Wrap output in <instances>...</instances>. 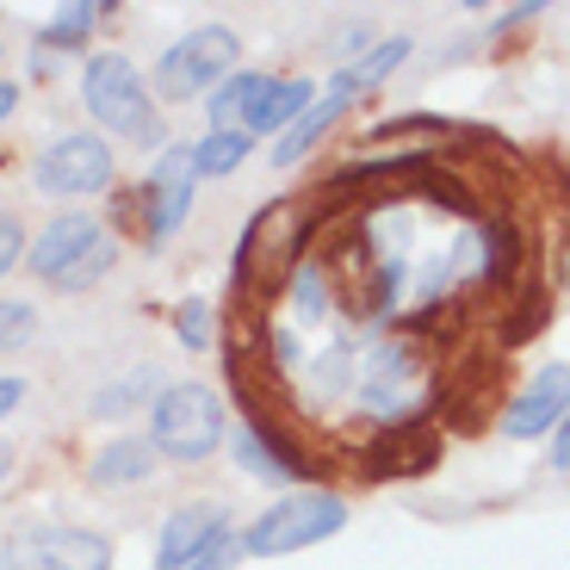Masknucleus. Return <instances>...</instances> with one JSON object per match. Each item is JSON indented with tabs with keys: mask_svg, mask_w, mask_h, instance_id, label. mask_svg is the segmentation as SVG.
<instances>
[{
	"mask_svg": "<svg viewBox=\"0 0 570 570\" xmlns=\"http://www.w3.org/2000/svg\"><path fill=\"white\" fill-rule=\"evenodd\" d=\"M118 156L100 130H62L57 142H43L38 161H31V186L50 193V199H94V193H112Z\"/></svg>",
	"mask_w": 570,
	"mask_h": 570,
	"instance_id": "nucleus-5",
	"label": "nucleus"
},
{
	"mask_svg": "<svg viewBox=\"0 0 570 570\" xmlns=\"http://www.w3.org/2000/svg\"><path fill=\"white\" fill-rule=\"evenodd\" d=\"M564 415H570V366L552 360V366L533 372L528 385H521V397L509 403L502 434H509V441H540V434H558Z\"/></svg>",
	"mask_w": 570,
	"mask_h": 570,
	"instance_id": "nucleus-9",
	"label": "nucleus"
},
{
	"mask_svg": "<svg viewBox=\"0 0 570 570\" xmlns=\"http://www.w3.org/2000/svg\"><path fill=\"white\" fill-rule=\"evenodd\" d=\"M316 94H323V87L304 81V75H267L261 94L248 100V112H243V130L248 137H285V130L316 106Z\"/></svg>",
	"mask_w": 570,
	"mask_h": 570,
	"instance_id": "nucleus-11",
	"label": "nucleus"
},
{
	"mask_svg": "<svg viewBox=\"0 0 570 570\" xmlns=\"http://www.w3.org/2000/svg\"><path fill=\"white\" fill-rule=\"evenodd\" d=\"M112 229H106V217H94V212H62V217H50V224L31 236V248H26V267L38 273L43 285H57L62 273L75 267L81 255H94V248L106 243Z\"/></svg>",
	"mask_w": 570,
	"mask_h": 570,
	"instance_id": "nucleus-8",
	"label": "nucleus"
},
{
	"mask_svg": "<svg viewBox=\"0 0 570 570\" xmlns=\"http://www.w3.org/2000/svg\"><path fill=\"white\" fill-rule=\"evenodd\" d=\"M112 267H118V236H106V243L94 248V255H81V261H75V267L62 273L57 285H50V292H94V285H100Z\"/></svg>",
	"mask_w": 570,
	"mask_h": 570,
	"instance_id": "nucleus-21",
	"label": "nucleus"
},
{
	"mask_svg": "<svg viewBox=\"0 0 570 570\" xmlns=\"http://www.w3.org/2000/svg\"><path fill=\"white\" fill-rule=\"evenodd\" d=\"M174 328H180V342L193 347V354H205V347H212V335H217V328H212V304L186 298L180 311H174Z\"/></svg>",
	"mask_w": 570,
	"mask_h": 570,
	"instance_id": "nucleus-23",
	"label": "nucleus"
},
{
	"mask_svg": "<svg viewBox=\"0 0 570 570\" xmlns=\"http://www.w3.org/2000/svg\"><path fill=\"white\" fill-rule=\"evenodd\" d=\"M552 471H570V415L558 422V434H552Z\"/></svg>",
	"mask_w": 570,
	"mask_h": 570,
	"instance_id": "nucleus-27",
	"label": "nucleus"
},
{
	"mask_svg": "<svg viewBox=\"0 0 570 570\" xmlns=\"http://www.w3.org/2000/svg\"><path fill=\"white\" fill-rule=\"evenodd\" d=\"M248 149H255V137H248L243 125L205 130V137L193 142V168H199V180H224V174H236L248 161Z\"/></svg>",
	"mask_w": 570,
	"mask_h": 570,
	"instance_id": "nucleus-17",
	"label": "nucleus"
},
{
	"mask_svg": "<svg viewBox=\"0 0 570 570\" xmlns=\"http://www.w3.org/2000/svg\"><path fill=\"white\" fill-rule=\"evenodd\" d=\"M26 248H31V243H26V217L0 205V279H7L19 261H26Z\"/></svg>",
	"mask_w": 570,
	"mask_h": 570,
	"instance_id": "nucleus-24",
	"label": "nucleus"
},
{
	"mask_svg": "<svg viewBox=\"0 0 570 570\" xmlns=\"http://www.w3.org/2000/svg\"><path fill=\"white\" fill-rule=\"evenodd\" d=\"M347 528V502L335 490H292L279 497L267 514H255L243 528V552L248 558H285L304 546H323Z\"/></svg>",
	"mask_w": 570,
	"mask_h": 570,
	"instance_id": "nucleus-3",
	"label": "nucleus"
},
{
	"mask_svg": "<svg viewBox=\"0 0 570 570\" xmlns=\"http://www.w3.org/2000/svg\"><path fill=\"white\" fill-rule=\"evenodd\" d=\"M261 81L267 75H255V69H236V75H224V81L205 94V118H212V130H229V125H243V112H248V100L261 94Z\"/></svg>",
	"mask_w": 570,
	"mask_h": 570,
	"instance_id": "nucleus-18",
	"label": "nucleus"
},
{
	"mask_svg": "<svg viewBox=\"0 0 570 570\" xmlns=\"http://www.w3.org/2000/svg\"><path fill=\"white\" fill-rule=\"evenodd\" d=\"M236 57H243V43H236L229 26H193L186 38H174L156 57L149 87H156V100H168V106L199 100V94H212L224 75H236Z\"/></svg>",
	"mask_w": 570,
	"mask_h": 570,
	"instance_id": "nucleus-4",
	"label": "nucleus"
},
{
	"mask_svg": "<svg viewBox=\"0 0 570 570\" xmlns=\"http://www.w3.org/2000/svg\"><path fill=\"white\" fill-rule=\"evenodd\" d=\"M81 106L87 118L100 125V137H118L130 149H156L168 137L161 125V106H156V87L125 50H100V57L81 62Z\"/></svg>",
	"mask_w": 570,
	"mask_h": 570,
	"instance_id": "nucleus-1",
	"label": "nucleus"
},
{
	"mask_svg": "<svg viewBox=\"0 0 570 570\" xmlns=\"http://www.w3.org/2000/svg\"><path fill=\"white\" fill-rule=\"evenodd\" d=\"M410 57V38H379L366 50V57H354V62H342V69L328 75V94H342V100H360V94H372V87L385 81L391 69H397V62Z\"/></svg>",
	"mask_w": 570,
	"mask_h": 570,
	"instance_id": "nucleus-15",
	"label": "nucleus"
},
{
	"mask_svg": "<svg viewBox=\"0 0 570 570\" xmlns=\"http://www.w3.org/2000/svg\"><path fill=\"white\" fill-rule=\"evenodd\" d=\"M347 106H354V100H342V94H328V87H323V94H316V106H311V112H304L298 125H292V130H285L279 142H273V168H292V161H304V156H311L316 142L328 137V125H335V118H342Z\"/></svg>",
	"mask_w": 570,
	"mask_h": 570,
	"instance_id": "nucleus-16",
	"label": "nucleus"
},
{
	"mask_svg": "<svg viewBox=\"0 0 570 570\" xmlns=\"http://www.w3.org/2000/svg\"><path fill=\"white\" fill-rule=\"evenodd\" d=\"M13 106H19V87H13V81H0V125L13 118Z\"/></svg>",
	"mask_w": 570,
	"mask_h": 570,
	"instance_id": "nucleus-28",
	"label": "nucleus"
},
{
	"mask_svg": "<svg viewBox=\"0 0 570 570\" xmlns=\"http://www.w3.org/2000/svg\"><path fill=\"white\" fill-rule=\"evenodd\" d=\"M156 397H161V366H130L118 379H106L87 410H94V422H125V415H137L142 403H156Z\"/></svg>",
	"mask_w": 570,
	"mask_h": 570,
	"instance_id": "nucleus-14",
	"label": "nucleus"
},
{
	"mask_svg": "<svg viewBox=\"0 0 570 570\" xmlns=\"http://www.w3.org/2000/svg\"><path fill=\"white\" fill-rule=\"evenodd\" d=\"M410 385H415V347L410 342H379L360 366V403L385 415H415L410 410Z\"/></svg>",
	"mask_w": 570,
	"mask_h": 570,
	"instance_id": "nucleus-10",
	"label": "nucleus"
},
{
	"mask_svg": "<svg viewBox=\"0 0 570 570\" xmlns=\"http://www.w3.org/2000/svg\"><path fill=\"white\" fill-rule=\"evenodd\" d=\"M156 441L149 434H118V441H106L100 453H94V465H87V484L94 490H142L149 478H156Z\"/></svg>",
	"mask_w": 570,
	"mask_h": 570,
	"instance_id": "nucleus-13",
	"label": "nucleus"
},
{
	"mask_svg": "<svg viewBox=\"0 0 570 570\" xmlns=\"http://www.w3.org/2000/svg\"><path fill=\"white\" fill-rule=\"evenodd\" d=\"M193 186H199L193 142H174V149H161V161L142 174V193H137L142 236H149V243H168L174 229L186 224V212H193Z\"/></svg>",
	"mask_w": 570,
	"mask_h": 570,
	"instance_id": "nucleus-7",
	"label": "nucleus"
},
{
	"mask_svg": "<svg viewBox=\"0 0 570 570\" xmlns=\"http://www.w3.org/2000/svg\"><path fill=\"white\" fill-rule=\"evenodd\" d=\"M354 379H360V366H354V354H347V342H328L323 354L311 360V385L323 391V403H335Z\"/></svg>",
	"mask_w": 570,
	"mask_h": 570,
	"instance_id": "nucleus-20",
	"label": "nucleus"
},
{
	"mask_svg": "<svg viewBox=\"0 0 570 570\" xmlns=\"http://www.w3.org/2000/svg\"><path fill=\"white\" fill-rule=\"evenodd\" d=\"M236 552H243V533L229 528V533H217V540L205 546V552H193V558H186L180 570H229V564H236Z\"/></svg>",
	"mask_w": 570,
	"mask_h": 570,
	"instance_id": "nucleus-25",
	"label": "nucleus"
},
{
	"mask_svg": "<svg viewBox=\"0 0 570 570\" xmlns=\"http://www.w3.org/2000/svg\"><path fill=\"white\" fill-rule=\"evenodd\" d=\"M229 415L224 397L199 379H180V385H161V397L149 403V441H156L161 459L174 465H205V459L224 446Z\"/></svg>",
	"mask_w": 570,
	"mask_h": 570,
	"instance_id": "nucleus-2",
	"label": "nucleus"
},
{
	"mask_svg": "<svg viewBox=\"0 0 570 570\" xmlns=\"http://www.w3.org/2000/svg\"><path fill=\"white\" fill-rule=\"evenodd\" d=\"M372 38V26H347L342 38H335V50H354V43H366Z\"/></svg>",
	"mask_w": 570,
	"mask_h": 570,
	"instance_id": "nucleus-29",
	"label": "nucleus"
},
{
	"mask_svg": "<svg viewBox=\"0 0 570 570\" xmlns=\"http://www.w3.org/2000/svg\"><path fill=\"white\" fill-rule=\"evenodd\" d=\"M19 403H26V379H0V422H7Z\"/></svg>",
	"mask_w": 570,
	"mask_h": 570,
	"instance_id": "nucleus-26",
	"label": "nucleus"
},
{
	"mask_svg": "<svg viewBox=\"0 0 570 570\" xmlns=\"http://www.w3.org/2000/svg\"><path fill=\"white\" fill-rule=\"evenodd\" d=\"M217 533H229V509H217V502H186V509H174L161 521V540H156V570H180Z\"/></svg>",
	"mask_w": 570,
	"mask_h": 570,
	"instance_id": "nucleus-12",
	"label": "nucleus"
},
{
	"mask_svg": "<svg viewBox=\"0 0 570 570\" xmlns=\"http://www.w3.org/2000/svg\"><path fill=\"white\" fill-rule=\"evenodd\" d=\"M100 13H112V7H62V13L38 31V50L43 57H50V50H81V38L100 26Z\"/></svg>",
	"mask_w": 570,
	"mask_h": 570,
	"instance_id": "nucleus-19",
	"label": "nucleus"
},
{
	"mask_svg": "<svg viewBox=\"0 0 570 570\" xmlns=\"http://www.w3.org/2000/svg\"><path fill=\"white\" fill-rule=\"evenodd\" d=\"M7 478H13V446L0 441V484H7Z\"/></svg>",
	"mask_w": 570,
	"mask_h": 570,
	"instance_id": "nucleus-30",
	"label": "nucleus"
},
{
	"mask_svg": "<svg viewBox=\"0 0 570 570\" xmlns=\"http://www.w3.org/2000/svg\"><path fill=\"white\" fill-rule=\"evenodd\" d=\"M38 342V304L26 298H0V354H19V347Z\"/></svg>",
	"mask_w": 570,
	"mask_h": 570,
	"instance_id": "nucleus-22",
	"label": "nucleus"
},
{
	"mask_svg": "<svg viewBox=\"0 0 570 570\" xmlns=\"http://www.w3.org/2000/svg\"><path fill=\"white\" fill-rule=\"evenodd\" d=\"M0 570H112V540L69 521H26L0 546Z\"/></svg>",
	"mask_w": 570,
	"mask_h": 570,
	"instance_id": "nucleus-6",
	"label": "nucleus"
}]
</instances>
